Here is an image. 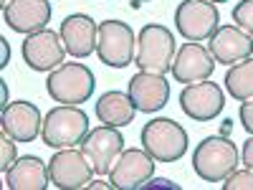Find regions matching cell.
<instances>
[{
  "mask_svg": "<svg viewBox=\"0 0 253 190\" xmlns=\"http://www.w3.org/2000/svg\"><path fill=\"white\" fill-rule=\"evenodd\" d=\"M223 190H253V170L246 167V170H236L230 173L223 180Z\"/></svg>",
  "mask_w": 253,
  "mask_h": 190,
  "instance_id": "cell-22",
  "label": "cell"
},
{
  "mask_svg": "<svg viewBox=\"0 0 253 190\" xmlns=\"http://www.w3.org/2000/svg\"><path fill=\"white\" fill-rule=\"evenodd\" d=\"M126 94H129L137 112L155 114L165 109V104L170 101V81L165 79V74L139 71L126 81Z\"/></svg>",
  "mask_w": 253,
  "mask_h": 190,
  "instance_id": "cell-14",
  "label": "cell"
},
{
  "mask_svg": "<svg viewBox=\"0 0 253 190\" xmlns=\"http://www.w3.org/2000/svg\"><path fill=\"white\" fill-rule=\"evenodd\" d=\"M238 162V147L228 137H205L193 150V173L205 183H223Z\"/></svg>",
  "mask_w": 253,
  "mask_h": 190,
  "instance_id": "cell-4",
  "label": "cell"
},
{
  "mask_svg": "<svg viewBox=\"0 0 253 190\" xmlns=\"http://www.w3.org/2000/svg\"><path fill=\"white\" fill-rule=\"evenodd\" d=\"M94 114L107 127H126V124L134 122L137 109H134V104H132L126 92H107L96 99Z\"/></svg>",
  "mask_w": 253,
  "mask_h": 190,
  "instance_id": "cell-20",
  "label": "cell"
},
{
  "mask_svg": "<svg viewBox=\"0 0 253 190\" xmlns=\"http://www.w3.org/2000/svg\"><path fill=\"white\" fill-rule=\"evenodd\" d=\"M208 48L213 53L215 63L233 66V63L253 56V36L246 33L236 23H225V26H218L215 33L208 38Z\"/></svg>",
  "mask_w": 253,
  "mask_h": 190,
  "instance_id": "cell-15",
  "label": "cell"
},
{
  "mask_svg": "<svg viewBox=\"0 0 253 190\" xmlns=\"http://www.w3.org/2000/svg\"><path fill=\"white\" fill-rule=\"evenodd\" d=\"M61 41L66 46L71 58H89L91 53H96V44H99V26L96 20L86 13H71L61 20Z\"/></svg>",
  "mask_w": 253,
  "mask_h": 190,
  "instance_id": "cell-16",
  "label": "cell"
},
{
  "mask_svg": "<svg viewBox=\"0 0 253 190\" xmlns=\"http://www.w3.org/2000/svg\"><path fill=\"white\" fill-rule=\"evenodd\" d=\"M144 188H175V190H180V185L172 183L170 178H155V175H152V180L144 183Z\"/></svg>",
  "mask_w": 253,
  "mask_h": 190,
  "instance_id": "cell-27",
  "label": "cell"
},
{
  "mask_svg": "<svg viewBox=\"0 0 253 190\" xmlns=\"http://www.w3.org/2000/svg\"><path fill=\"white\" fill-rule=\"evenodd\" d=\"M218 26L220 13L210 0H182L175 8V28L185 41H208Z\"/></svg>",
  "mask_w": 253,
  "mask_h": 190,
  "instance_id": "cell-7",
  "label": "cell"
},
{
  "mask_svg": "<svg viewBox=\"0 0 253 190\" xmlns=\"http://www.w3.org/2000/svg\"><path fill=\"white\" fill-rule=\"evenodd\" d=\"M225 107V94L215 81H195L185 84L180 92V109L193 122H213Z\"/></svg>",
  "mask_w": 253,
  "mask_h": 190,
  "instance_id": "cell-9",
  "label": "cell"
},
{
  "mask_svg": "<svg viewBox=\"0 0 253 190\" xmlns=\"http://www.w3.org/2000/svg\"><path fill=\"white\" fill-rule=\"evenodd\" d=\"M89 117L74 104H58L43 117L41 140L51 150H66V147H81L89 135Z\"/></svg>",
  "mask_w": 253,
  "mask_h": 190,
  "instance_id": "cell-1",
  "label": "cell"
},
{
  "mask_svg": "<svg viewBox=\"0 0 253 190\" xmlns=\"http://www.w3.org/2000/svg\"><path fill=\"white\" fill-rule=\"evenodd\" d=\"M86 188H89V190H94V188H96V190H114L112 183H104V180H91Z\"/></svg>",
  "mask_w": 253,
  "mask_h": 190,
  "instance_id": "cell-29",
  "label": "cell"
},
{
  "mask_svg": "<svg viewBox=\"0 0 253 190\" xmlns=\"http://www.w3.org/2000/svg\"><path fill=\"white\" fill-rule=\"evenodd\" d=\"M241 162H243L246 167H251V170H253V135L243 142V150H241Z\"/></svg>",
  "mask_w": 253,
  "mask_h": 190,
  "instance_id": "cell-26",
  "label": "cell"
},
{
  "mask_svg": "<svg viewBox=\"0 0 253 190\" xmlns=\"http://www.w3.org/2000/svg\"><path fill=\"white\" fill-rule=\"evenodd\" d=\"M51 15H53L51 0H10L3 8L5 26L23 36L43 31L48 26Z\"/></svg>",
  "mask_w": 253,
  "mask_h": 190,
  "instance_id": "cell-18",
  "label": "cell"
},
{
  "mask_svg": "<svg viewBox=\"0 0 253 190\" xmlns=\"http://www.w3.org/2000/svg\"><path fill=\"white\" fill-rule=\"evenodd\" d=\"M48 185H51L48 165L36 155L18 157L10 165V170L5 173V188L8 190H46Z\"/></svg>",
  "mask_w": 253,
  "mask_h": 190,
  "instance_id": "cell-19",
  "label": "cell"
},
{
  "mask_svg": "<svg viewBox=\"0 0 253 190\" xmlns=\"http://www.w3.org/2000/svg\"><path fill=\"white\" fill-rule=\"evenodd\" d=\"M210 3H215V5H218V3H228V0H210Z\"/></svg>",
  "mask_w": 253,
  "mask_h": 190,
  "instance_id": "cell-31",
  "label": "cell"
},
{
  "mask_svg": "<svg viewBox=\"0 0 253 190\" xmlns=\"http://www.w3.org/2000/svg\"><path fill=\"white\" fill-rule=\"evenodd\" d=\"M66 53L69 51L61 41V33L48 31V28L31 33L23 41V61L38 74H51L53 69H58Z\"/></svg>",
  "mask_w": 253,
  "mask_h": 190,
  "instance_id": "cell-11",
  "label": "cell"
},
{
  "mask_svg": "<svg viewBox=\"0 0 253 190\" xmlns=\"http://www.w3.org/2000/svg\"><path fill=\"white\" fill-rule=\"evenodd\" d=\"M15 160H18V155H15V140L3 135V137H0V170L8 173Z\"/></svg>",
  "mask_w": 253,
  "mask_h": 190,
  "instance_id": "cell-24",
  "label": "cell"
},
{
  "mask_svg": "<svg viewBox=\"0 0 253 190\" xmlns=\"http://www.w3.org/2000/svg\"><path fill=\"white\" fill-rule=\"evenodd\" d=\"M238 119H241V124H243V130H246L248 135H253V99H246V101H241Z\"/></svg>",
  "mask_w": 253,
  "mask_h": 190,
  "instance_id": "cell-25",
  "label": "cell"
},
{
  "mask_svg": "<svg viewBox=\"0 0 253 190\" xmlns=\"http://www.w3.org/2000/svg\"><path fill=\"white\" fill-rule=\"evenodd\" d=\"M48 173L51 185H56L58 190H81L91 183L94 167L81 150L66 147V150H56V155L48 162Z\"/></svg>",
  "mask_w": 253,
  "mask_h": 190,
  "instance_id": "cell-10",
  "label": "cell"
},
{
  "mask_svg": "<svg viewBox=\"0 0 253 190\" xmlns=\"http://www.w3.org/2000/svg\"><path fill=\"white\" fill-rule=\"evenodd\" d=\"M96 89L94 71L81 61H63L58 69H53L46 79V92L58 104H79L89 101Z\"/></svg>",
  "mask_w": 253,
  "mask_h": 190,
  "instance_id": "cell-5",
  "label": "cell"
},
{
  "mask_svg": "<svg viewBox=\"0 0 253 190\" xmlns=\"http://www.w3.org/2000/svg\"><path fill=\"white\" fill-rule=\"evenodd\" d=\"M155 157L142 147V150H124L114 167L109 170V183L114 190H137L144 188L147 180H152L155 175Z\"/></svg>",
  "mask_w": 253,
  "mask_h": 190,
  "instance_id": "cell-12",
  "label": "cell"
},
{
  "mask_svg": "<svg viewBox=\"0 0 253 190\" xmlns=\"http://www.w3.org/2000/svg\"><path fill=\"white\" fill-rule=\"evenodd\" d=\"M134 53H137V33L132 31V26L117 18L101 20L96 56L104 66L126 69L129 63H134Z\"/></svg>",
  "mask_w": 253,
  "mask_h": 190,
  "instance_id": "cell-6",
  "label": "cell"
},
{
  "mask_svg": "<svg viewBox=\"0 0 253 190\" xmlns=\"http://www.w3.org/2000/svg\"><path fill=\"white\" fill-rule=\"evenodd\" d=\"M81 152L86 155L96 175H109L117 157L124 152V135L119 132V127H94L81 142Z\"/></svg>",
  "mask_w": 253,
  "mask_h": 190,
  "instance_id": "cell-8",
  "label": "cell"
},
{
  "mask_svg": "<svg viewBox=\"0 0 253 190\" xmlns=\"http://www.w3.org/2000/svg\"><path fill=\"white\" fill-rule=\"evenodd\" d=\"M233 23L253 36V0H241L233 5Z\"/></svg>",
  "mask_w": 253,
  "mask_h": 190,
  "instance_id": "cell-23",
  "label": "cell"
},
{
  "mask_svg": "<svg viewBox=\"0 0 253 190\" xmlns=\"http://www.w3.org/2000/svg\"><path fill=\"white\" fill-rule=\"evenodd\" d=\"M177 53V44L172 31L162 23H147L137 33V53L134 66L150 74H167L172 71V61Z\"/></svg>",
  "mask_w": 253,
  "mask_h": 190,
  "instance_id": "cell-2",
  "label": "cell"
},
{
  "mask_svg": "<svg viewBox=\"0 0 253 190\" xmlns=\"http://www.w3.org/2000/svg\"><path fill=\"white\" fill-rule=\"evenodd\" d=\"M139 142L157 162H177V160L185 157L187 147H190L187 130L180 122L170 119V117L150 119L142 127Z\"/></svg>",
  "mask_w": 253,
  "mask_h": 190,
  "instance_id": "cell-3",
  "label": "cell"
},
{
  "mask_svg": "<svg viewBox=\"0 0 253 190\" xmlns=\"http://www.w3.org/2000/svg\"><path fill=\"white\" fill-rule=\"evenodd\" d=\"M0 130L15 142H33L43 130V117L36 104L26 99L8 101L0 112Z\"/></svg>",
  "mask_w": 253,
  "mask_h": 190,
  "instance_id": "cell-13",
  "label": "cell"
},
{
  "mask_svg": "<svg viewBox=\"0 0 253 190\" xmlns=\"http://www.w3.org/2000/svg\"><path fill=\"white\" fill-rule=\"evenodd\" d=\"M225 92L233 96L236 101L253 99V56L233 63V66H228Z\"/></svg>",
  "mask_w": 253,
  "mask_h": 190,
  "instance_id": "cell-21",
  "label": "cell"
},
{
  "mask_svg": "<svg viewBox=\"0 0 253 190\" xmlns=\"http://www.w3.org/2000/svg\"><path fill=\"white\" fill-rule=\"evenodd\" d=\"M8 3H10V0H0V8H5Z\"/></svg>",
  "mask_w": 253,
  "mask_h": 190,
  "instance_id": "cell-30",
  "label": "cell"
},
{
  "mask_svg": "<svg viewBox=\"0 0 253 190\" xmlns=\"http://www.w3.org/2000/svg\"><path fill=\"white\" fill-rule=\"evenodd\" d=\"M0 48H3V58H0V69H5V66H8V61H10V48H8V41H5V38H0Z\"/></svg>",
  "mask_w": 253,
  "mask_h": 190,
  "instance_id": "cell-28",
  "label": "cell"
},
{
  "mask_svg": "<svg viewBox=\"0 0 253 190\" xmlns=\"http://www.w3.org/2000/svg\"><path fill=\"white\" fill-rule=\"evenodd\" d=\"M213 69H215V58L210 53V48L198 44V41H187L175 53L172 79L180 84H195V81L210 79L213 76Z\"/></svg>",
  "mask_w": 253,
  "mask_h": 190,
  "instance_id": "cell-17",
  "label": "cell"
}]
</instances>
